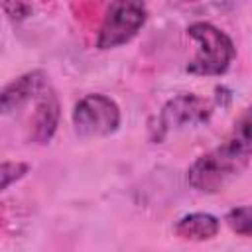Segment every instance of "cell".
I'll list each match as a JSON object with an SVG mask.
<instances>
[{
	"label": "cell",
	"instance_id": "cell-5",
	"mask_svg": "<svg viewBox=\"0 0 252 252\" xmlns=\"http://www.w3.org/2000/svg\"><path fill=\"white\" fill-rule=\"evenodd\" d=\"M211 104L189 93V94H177L173 98H169L159 116H158V126H156V140L165 138L171 130H179V128H187V126H197L203 124L211 118Z\"/></svg>",
	"mask_w": 252,
	"mask_h": 252
},
{
	"label": "cell",
	"instance_id": "cell-8",
	"mask_svg": "<svg viewBox=\"0 0 252 252\" xmlns=\"http://www.w3.org/2000/svg\"><path fill=\"white\" fill-rule=\"evenodd\" d=\"M219 228H220V220L215 215H211V213H189V215H183L175 222L173 232L181 240L203 242V240L215 238L219 234Z\"/></svg>",
	"mask_w": 252,
	"mask_h": 252
},
{
	"label": "cell",
	"instance_id": "cell-6",
	"mask_svg": "<svg viewBox=\"0 0 252 252\" xmlns=\"http://www.w3.org/2000/svg\"><path fill=\"white\" fill-rule=\"evenodd\" d=\"M47 91V77L43 71H28L8 83L0 94V110L2 114H10L24 106L28 100L35 98L37 94H43Z\"/></svg>",
	"mask_w": 252,
	"mask_h": 252
},
{
	"label": "cell",
	"instance_id": "cell-1",
	"mask_svg": "<svg viewBox=\"0 0 252 252\" xmlns=\"http://www.w3.org/2000/svg\"><path fill=\"white\" fill-rule=\"evenodd\" d=\"M187 33L197 41V53L187 63V73L203 77L224 75L236 57L234 41L217 26L209 22H195L187 28Z\"/></svg>",
	"mask_w": 252,
	"mask_h": 252
},
{
	"label": "cell",
	"instance_id": "cell-7",
	"mask_svg": "<svg viewBox=\"0 0 252 252\" xmlns=\"http://www.w3.org/2000/svg\"><path fill=\"white\" fill-rule=\"evenodd\" d=\"M59 98L53 91H45L35 106V112L30 120V140L33 144H49L57 126H59Z\"/></svg>",
	"mask_w": 252,
	"mask_h": 252
},
{
	"label": "cell",
	"instance_id": "cell-10",
	"mask_svg": "<svg viewBox=\"0 0 252 252\" xmlns=\"http://www.w3.org/2000/svg\"><path fill=\"white\" fill-rule=\"evenodd\" d=\"M224 220L232 232H236L240 236H252V205H242V207L230 209L226 213Z\"/></svg>",
	"mask_w": 252,
	"mask_h": 252
},
{
	"label": "cell",
	"instance_id": "cell-11",
	"mask_svg": "<svg viewBox=\"0 0 252 252\" xmlns=\"http://www.w3.org/2000/svg\"><path fill=\"white\" fill-rule=\"evenodd\" d=\"M30 171L26 161H4L2 163V189H8L14 181L22 179Z\"/></svg>",
	"mask_w": 252,
	"mask_h": 252
},
{
	"label": "cell",
	"instance_id": "cell-2",
	"mask_svg": "<svg viewBox=\"0 0 252 252\" xmlns=\"http://www.w3.org/2000/svg\"><path fill=\"white\" fill-rule=\"evenodd\" d=\"M248 165V159L232 152L224 142L211 152L199 156L187 169V181L201 193H215L222 189L234 175Z\"/></svg>",
	"mask_w": 252,
	"mask_h": 252
},
{
	"label": "cell",
	"instance_id": "cell-4",
	"mask_svg": "<svg viewBox=\"0 0 252 252\" xmlns=\"http://www.w3.org/2000/svg\"><path fill=\"white\" fill-rule=\"evenodd\" d=\"M120 108L118 104L100 93L85 94L73 110L75 132L83 138H100L110 136L120 126Z\"/></svg>",
	"mask_w": 252,
	"mask_h": 252
},
{
	"label": "cell",
	"instance_id": "cell-3",
	"mask_svg": "<svg viewBox=\"0 0 252 252\" xmlns=\"http://www.w3.org/2000/svg\"><path fill=\"white\" fill-rule=\"evenodd\" d=\"M146 20H148L146 4L130 2V0L112 2L106 8L102 24L98 28L96 47L112 49V47L128 43L130 39H134L138 35V32L144 28Z\"/></svg>",
	"mask_w": 252,
	"mask_h": 252
},
{
	"label": "cell",
	"instance_id": "cell-12",
	"mask_svg": "<svg viewBox=\"0 0 252 252\" xmlns=\"http://www.w3.org/2000/svg\"><path fill=\"white\" fill-rule=\"evenodd\" d=\"M2 10L6 12V16H8L10 20H16V22H20V20H24V18H28V16L32 14V6H30V4H22V2L4 4Z\"/></svg>",
	"mask_w": 252,
	"mask_h": 252
},
{
	"label": "cell",
	"instance_id": "cell-9",
	"mask_svg": "<svg viewBox=\"0 0 252 252\" xmlns=\"http://www.w3.org/2000/svg\"><path fill=\"white\" fill-rule=\"evenodd\" d=\"M224 144L238 156L246 159L252 158V106L242 110V114L234 120V126L228 138L224 140Z\"/></svg>",
	"mask_w": 252,
	"mask_h": 252
}]
</instances>
